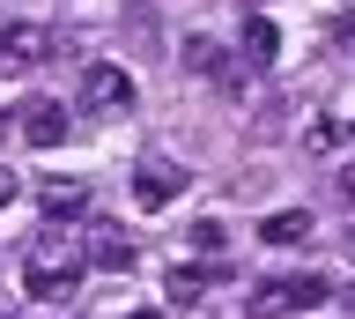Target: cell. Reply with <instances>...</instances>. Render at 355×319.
I'll return each mask as SVG.
<instances>
[{
    "label": "cell",
    "mask_w": 355,
    "mask_h": 319,
    "mask_svg": "<svg viewBox=\"0 0 355 319\" xmlns=\"http://www.w3.org/2000/svg\"><path fill=\"white\" fill-rule=\"evenodd\" d=\"M82 268H89L82 238H67V230H37V238H30V252H22V290L44 297V304H52V297H74Z\"/></svg>",
    "instance_id": "6da1fadb"
},
{
    "label": "cell",
    "mask_w": 355,
    "mask_h": 319,
    "mask_svg": "<svg viewBox=\"0 0 355 319\" xmlns=\"http://www.w3.org/2000/svg\"><path fill=\"white\" fill-rule=\"evenodd\" d=\"M326 297H333L326 275H274V282H259L252 312H259V319H288V312H318Z\"/></svg>",
    "instance_id": "7a4b0ae2"
},
{
    "label": "cell",
    "mask_w": 355,
    "mask_h": 319,
    "mask_svg": "<svg viewBox=\"0 0 355 319\" xmlns=\"http://www.w3.org/2000/svg\"><path fill=\"white\" fill-rule=\"evenodd\" d=\"M133 97L141 90H133L126 67H111V60H89L82 67V104L89 112H133Z\"/></svg>",
    "instance_id": "3957f363"
},
{
    "label": "cell",
    "mask_w": 355,
    "mask_h": 319,
    "mask_svg": "<svg viewBox=\"0 0 355 319\" xmlns=\"http://www.w3.org/2000/svg\"><path fill=\"white\" fill-rule=\"evenodd\" d=\"M178 193H185V171H178L171 156H141V171H133V201H141V208H171Z\"/></svg>",
    "instance_id": "277c9868"
},
{
    "label": "cell",
    "mask_w": 355,
    "mask_h": 319,
    "mask_svg": "<svg viewBox=\"0 0 355 319\" xmlns=\"http://www.w3.org/2000/svg\"><path fill=\"white\" fill-rule=\"evenodd\" d=\"M44 52H52L44 23H0V67H37Z\"/></svg>",
    "instance_id": "5b68a950"
},
{
    "label": "cell",
    "mask_w": 355,
    "mask_h": 319,
    "mask_svg": "<svg viewBox=\"0 0 355 319\" xmlns=\"http://www.w3.org/2000/svg\"><path fill=\"white\" fill-rule=\"evenodd\" d=\"M22 141H30V149H60V141H67V104L37 97V104L22 112Z\"/></svg>",
    "instance_id": "8992f818"
},
{
    "label": "cell",
    "mask_w": 355,
    "mask_h": 319,
    "mask_svg": "<svg viewBox=\"0 0 355 319\" xmlns=\"http://www.w3.org/2000/svg\"><path fill=\"white\" fill-rule=\"evenodd\" d=\"M185 67H193L200 82H222V90H237V67H230V52H222L215 38H185Z\"/></svg>",
    "instance_id": "52a82bcc"
},
{
    "label": "cell",
    "mask_w": 355,
    "mask_h": 319,
    "mask_svg": "<svg viewBox=\"0 0 355 319\" xmlns=\"http://www.w3.org/2000/svg\"><path fill=\"white\" fill-rule=\"evenodd\" d=\"M311 238V208H274L259 223V245H304Z\"/></svg>",
    "instance_id": "ba28073f"
},
{
    "label": "cell",
    "mask_w": 355,
    "mask_h": 319,
    "mask_svg": "<svg viewBox=\"0 0 355 319\" xmlns=\"http://www.w3.org/2000/svg\"><path fill=\"white\" fill-rule=\"evenodd\" d=\"M37 201H44V215L60 223V215H82V208H89V186H82V179H44Z\"/></svg>",
    "instance_id": "9c48e42d"
},
{
    "label": "cell",
    "mask_w": 355,
    "mask_h": 319,
    "mask_svg": "<svg viewBox=\"0 0 355 319\" xmlns=\"http://www.w3.org/2000/svg\"><path fill=\"white\" fill-rule=\"evenodd\" d=\"M82 252H89V268H104V275H126V268H133V245L119 238V230H96Z\"/></svg>",
    "instance_id": "30bf717a"
},
{
    "label": "cell",
    "mask_w": 355,
    "mask_h": 319,
    "mask_svg": "<svg viewBox=\"0 0 355 319\" xmlns=\"http://www.w3.org/2000/svg\"><path fill=\"white\" fill-rule=\"evenodd\" d=\"M244 52H252V67H274V52H282V30L266 23V15H244Z\"/></svg>",
    "instance_id": "8fae6325"
},
{
    "label": "cell",
    "mask_w": 355,
    "mask_h": 319,
    "mask_svg": "<svg viewBox=\"0 0 355 319\" xmlns=\"http://www.w3.org/2000/svg\"><path fill=\"white\" fill-rule=\"evenodd\" d=\"M193 245L200 252H222V245H230V230H222L215 215H200V223H193Z\"/></svg>",
    "instance_id": "7c38bea8"
},
{
    "label": "cell",
    "mask_w": 355,
    "mask_h": 319,
    "mask_svg": "<svg viewBox=\"0 0 355 319\" xmlns=\"http://www.w3.org/2000/svg\"><path fill=\"white\" fill-rule=\"evenodd\" d=\"M200 290H207V268H178L171 275V297H200Z\"/></svg>",
    "instance_id": "4fadbf2b"
},
{
    "label": "cell",
    "mask_w": 355,
    "mask_h": 319,
    "mask_svg": "<svg viewBox=\"0 0 355 319\" xmlns=\"http://www.w3.org/2000/svg\"><path fill=\"white\" fill-rule=\"evenodd\" d=\"M0 201H15V171L8 163H0Z\"/></svg>",
    "instance_id": "5bb4252c"
},
{
    "label": "cell",
    "mask_w": 355,
    "mask_h": 319,
    "mask_svg": "<svg viewBox=\"0 0 355 319\" xmlns=\"http://www.w3.org/2000/svg\"><path fill=\"white\" fill-rule=\"evenodd\" d=\"M126 319H163V312H126Z\"/></svg>",
    "instance_id": "9a60e30c"
},
{
    "label": "cell",
    "mask_w": 355,
    "mask_h": 319,
    "mask_svg": "<svg viewBox=\"0 0 355 319\" xmlns=\"http://www.w3.org/2000/svg\"><path fill=\"white\" fill-rule=\"evenodd\" d=\"M348 134H355V119H348Z\"/></svg>",
    "instance_id": "2e32d148"
},
{
    "label": "cell",
    "mask_w": 355,
    "mask_h": 319,
    "mask_svg": "<svg viewBox=\"0 0 355 319\" xmlns=\"http://www.w3.org/2000/svg\"><path fill=\"white\" fill-rule=\"evenodd\" d=\"M0 8H8V0H0Z\"/></svg>",
    "instance_id": "e0dca14e"
},
{
    "label": "cell",
    "mask_w": 355,
    "mask_h": 319,
    "mask_svg": "<svg viewBox=\"0 0 355 319\" xmlns=\"http://www.w3.org/2000/svg\"><path fill=\"white\" fill-rule=\"evenodd\" d=\"M348 245H355V238H348Z\"/></svg>",
    "instance_id": "ac0fdd59"
}]
</instances>
